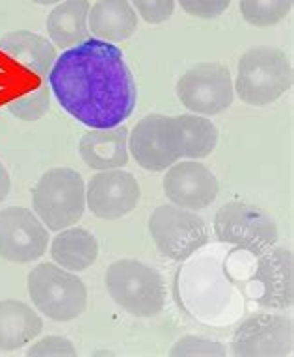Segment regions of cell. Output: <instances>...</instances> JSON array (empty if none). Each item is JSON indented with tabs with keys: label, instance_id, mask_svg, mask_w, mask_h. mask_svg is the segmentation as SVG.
Returning <instances> with one entry per match:
<instances>
[{
	"label": "cell",
	"instance_id": "cell-1",
	"mask_svg": "<svg viewBox=\"0 0 294 357\" xmlns=\"http://www.w3.org/2000/svg\"><path fill=\"white\" fill-rule=\"evenodd\" d=\"M49 88L64 110L89 128H110L131 117L136 82L122 49L89 38L61 52L49 73Z\"/></svg>",
	"mask_w": 294,
	"mask_h": 357
},
{
	"label": "cell",
	"instance_id": "cell-2",
	"mask_svg": "<svg viewBox=\"0 0 294 357\" xmlns=\"http://www.w3.org/2000/svg\"><path fill=\"white\" fill-rule=\"evenodd\" d=\"M105 284L112 300L136 318L155 317L166 303V284L159 270L136 259L112 262Z\"/></svg>",
	"mask_w": 294,
	"mask_h": 357
},
{
	"label": "cell",
	"instance_id": "cell-3",
	"mask_svg": "<svg viewBox=\"0 0 294 357\" xmlns=\"http://www.w3.org/2000/svg\"><path fill=\"white\" fill-rule=\"evenodd\" d=\"M293 84L289 56L276 47H251L240 56L233 89L250 106L276 102Z\"/></svg>",
	"mask_w": 294,
	"mask_h": 357
},
{
	"label": "cell",
	"instance_id": "cell-4",
	"mask_svg": "<svg viewBox=\"0 0 294 357\" xmlns=\"http://www.w3.org/2000/svg\"><path fill=\"white\" fill-rule=\"evenodd\" d=\"M36 216L50 231L73 227L86 211V184L71 167H52L45 172L32 192Z\"/></svg>",
	"mask_w": 294,
	"mask_h": 357
},
{
	"label": "cell",
	"instance_id": "cell-5",
	"mask_svg": "<svg viewBox=\"0 0 294 357\" xmlns=\"http://www.w3.org/2000/svg\"><path fill=\"white\" fill-rule=\"evenodd\" d=\"M28 294L39 312L54 322H69L86 311L88 290L75 273L41 262L28 273Z\"/></svg>",
	"mask_w": 294,
	"mask_h": 357
},
{
	"label": "cell",
	"instance_id": "cell-6",
	"mask_svg": "<svg viewBox=\"0 0 294 357\" xmlns=\"http://www.w3.org/2000/svg\"><path fill=\"white\" fill-rule=\"evenodd\" d=\"M214 233L220 242L233 244L253 255L274 248L279 236L274 218L246 201H229L218 208Z\"/></svg>",
	"mask_w": 294,
	"mask_h": 357
},
{
	"label": "cell",
	"instance_id": "cell-7",
	"mask_svg": "<svg viewBox=\"0 0 294 357\" xmlns=\"http://www.w3.org/2000/svg\"><path fill=\"white\" fill-rule=\"evenodd\" d=\"M149 233L162 255L186 261L209 242V227L196 211L175 205L156 206L149 218Z\"/></svg>",
	"mask_w": 294,
	"mask_h": 357
},
{
	"label": "cell",
	"instance_id": "cell-8",
	"mask_svg": "<svg viewBox=\"0 0 294 357\" xmlns=\"http://www.w3.org/2000/svg\"><path fill=\"white\" fill-rule=\"evenodd\" d=\"M181 105L200 116H216L233 105L235 89L231 73L216 61H201L190 67L177 82Z\"/></svg>",
	"mask_w": 294,
	"mask_h": 357
},
{
	"label": "cell",
	"instance_id": "cell-9",
	"mask_svg": "<svg viewBox=\"0 0 294 357\" xmlns=\"http://www.w3.org/2000/svg\"><path fill=\"white\" fill-rule=\"evenodd\" d=\"M293 320L285 314H253L235 329V357H285L293 351Z\"/></svg>",
	"mask_w": 294,
	"mask_h": 357
},
{
	"label": "cell",
	"instance_id": "cell-10",
	"mask_svg": "<svg viewBox=\"0 0 294 357\" xmlns=\"http://www.w3.org/2000/svg\"><path fill=\"white\" fill-rule=\"evenodd\" d=\"M49 244V231L36 212L22 206L0 211V257L10 262L38 261Z\"/></svg>",
	"mask_w": 294,
	"mask_h": 357
},
{
	"label": "cell",
	"instance_id": "cell-11",
	"mask_svg": "<svg viewBox=\"0 0 294 357\" xmlns=\"http://www.w3.org/2000/svg\"><path fill=\"white\" fill-rule=\"evenodd\" d=\"M140 201V184L133 173L105 169L89 178L86 186V205L101 220H119L136 208Z\"/></svg>",
	"mask_w": 294,
	"mask_h": 357
},
{
	"label": "cell",
	"instance_id": "cell-12",
	"mask_svg": "<svg viewBox=\"0 0 294 357\" xmlns=\"http://www.w3.org/2000/svg\"><path fill=\"white\" fill-rule=\"evenodd\" d=\"M162 188L175 206L201 211L216 199L220 184L209 167L196 160H184L170 166L162 181Z\"/></svg>",
	"mask_w": 294,
	"mask_h": 357
},
{
	"label": "cell",
	"instance_id": "cell-13",
	"mask_svg": "<svg viewBox=\"0 0 294 357\" xmlns=\"http://www.w3.org/2000/svg\"><path fill=\"white\" fill-rule=\"evenodd\" d=\"M162 136L175 158L200 160L216 149V125L200 114L162 117Z\"/></svg>",
	"mask_w": 294,
	"mask_h": 357
},
{
	"label": "cell",
	"instance_id": "cell-14",
	"mask_svg": "<svg viewBox=\"0 0 294 357\" xmlns=\"http://www.w3.org/2000/svg\"><path fill=\"white\" fill-rule=\"evenodd\" d=\"M253 281L261 292L257 303L268 309H291L294 301L293 253L285 248H270L259 255Z\"/></svg>",
	"mask_w": 294,
	"mask_h": 357
},
{
	"label": "cell",
	"instance_id": "cell-15",
	"mask_svg": "<svg viewBox=\"0 0 294 357\" xmlns=\"http://www.w3.org/2000/svg\"><path fill=\"white\" fill-rule=\"evenodd\" d=\"M78 151L84 164L97 172L125 167L128 162V128L123 123L110 128H91L80 138Z\"/></svg>",
	"mask_w": 294,
	"mask_h": 357
},
{
	"label": "cell",
	"instance_id": "cell-16",
	"mask_svg": "<svg viewBox=\"0 0 294 357\" xmlns=\"http://www.w3.org/2000/svg\"><path fill=\"white\" fill-rule=\"evenodd\" d=\"M0 54H4L11 63H15L22 71L32 73L36 77H49L50 69L56 61L54 45L47 41L43 36L15 30L0 38Z\"/></svg>",
	"mask_w": 294,
	"mask_h": 357
},
{
	"label": "cell",
	"instance_id": "cell-17",
	"mask_svg": "<svg viewBox=\"0 0 294 357\" xmlns=\"http://www.w3.org/2000/svg\"><path fill=\"white\" fill-rule=\"evenodd\" d=\"M162 117L161 114H149L128 132V153L136 164L149 172H164L177 162L162 136Z\"/></svg>",
	"mask_w": 294,
	"mask_h": 357
},
{
	"label": "cell",
	"instance_id": "cell-18",
	"mask_svg": "<svg viewBox=\"0 0 294 357\" xmlns=\"http://www.w3.org/2000/svg\"><path fill=\"white\" fill-rule=\"evenodd\" d=\"M138 28V15L128 0H97L88 13V30L95 39L117 43Z\"/></svg>",
	"mask_w": 294,
	"mask_h": 357
},
{
	"label": "cell",
	"instance_id": "cell-19",
	"mask_svg": "<svg viewBox=\"0 0 294 357\" xmlns=\"http://www.w3.org/2000/svg\"><path fill=\"white\" fill-rule=\"evenodd\" d=\"M43 331V320L19 300L0 301V350H19Z\"/></svg>",
	"mask_w": 294,
	"mask_h": 357
},
{
	"label": "cell",
	"instance_id": "cell-20",
	"mask_svg": "<svg viewBox=\"0 0 294 357\" xmlns=\"http://www.w3.org/2000/svg\"><path fill=\"white\" fill-rule=\"evenodd\" d=\"M88 0H64L47 17V32L52 43L71 49L91 38L88 30Z\"/></svg>",
	"mask_w": 294,
	"mask_h": 357
},
{
	"label": "cell",
	"instance_id": "cell-21",
	"mask_svg": "<svg viewBox=\"0 0 294 357\" xmlns=\"http://www.w3.org/2000/svg\"><path fill=\"white\" fill-rule=\"evenodd\" d=\"M50 255L58 266L66 268L69 272H82L97 261L99 242L86 229H61L52 240Z\"/></svg>",
	"mask_w": 294,
	"mask_h": 357
},
{
	"label": "cell",
	"instance_id": "cell-22",
	"mask_svg": "<svg viewBox=\"0 0 294 357\" xmlns=\"http://www.w3.org/2000/svg\"><path fill=\"white\" fill-rule=\"evenodd\" d=\"M294 0H240V13L257 28L274 26L289 15Z\"/></svg>",
	"mask_w": 294,
	"mask_h": 357
},
{
	"label": "cell",
	"instance_id": "cell-23",
	"mask_svg": "<svg viewBox=\"0 0 294 357\" xmlns=\"http://www.w3.org/2000/svg\"><path fill=\"white\" fill-rule=\"evenodd\" d=\"M8 110L22 121H38L50 108V88L47 84H39L36 89L24 91L8 100Z\"/></svg>",
	"mask_w": 294,
	"mask_h": 357
},
{
	"label": "cell",
	"instance_id": "cell-24",
	"mask_svg": "<svg viewBox=\"0 0 294 357\" xmlns=\"http://www.w3.org/2000/svg\"><path fill=\"white\" fill-rule=\"evenodd\" d=\"M226 354H228V350L222 342L200 337V335H184L170 350L172 357H223Z\"/></svg>",
	"mask_w": 294,
	"mask_h": 357
},
{
	"label": "cell",
	"instance_id": "cell-25",
	"mask_svg": "<svg viewBox=\"0 0 294 357\" xmlns=\"http://www.w3.org/2000/svg\"><path fill=\"white\" fill-rule=\"evenodd\" d=\"M138 15L149 24L166 22L173 15L175 0H133Z\"/></svg>",
	"mask_w": 294,
	"mask_h": 357
},
{
	"label": "cell",
	"instance_id": "cell-26",
	"mask_svg": "<svg viewBox=\"0 0 294 357\" xmlns=\"http://www.w3.org/2000/svg\"><path fill=\"white\" fill-rule=\"evenodd\" d=\"M28 357L36 356H77V348L73 342L66 337H58V335H49L45 339L38 340L36 344L30 346L27 350Z\"/></svg>",
	"mask_w": 294,
	"mask_h": 357
},
{
	"label": "cell",
	"instance_id": "cell-27",
	"mask_svg": "<svg viewBox=\"0 0 294 357\" xmlns=\"http://www.w3.org/2000/svg\"><path fill=\"white\" fill-rule=\"evenodd\" d=\"M179 4L192 17L216 19L226 13V10L231 6V0H179Z\"/></svg>",
	"mask_w": 294,
	"mask_h": 357
},
{
	"label": "cell",
	"instance_id": "cell-28",
	"mask_svg": "<svg viewBox=\"0 0 294 357\" xmlns=\"http://www.w3.org/2000/svg\"><path fill=\"white\" fill-rule=\"evenodd\" d=\"M11 188V181H10V173L4 167V164L0 162V203L8 197Z\"/></svg>",
	"mask_w": 294,
	"mask_h": 357
},
{
	"label": "cell",
	"instance_id": "cell-29",
	"mask_svg": "<svg viewBox=\"0 0 294 357\" xmlns=\"http://www.w3.org/2000/svg\"><path fill=\"white\" fill-rule=\"evenodd\" d=\"M36 4H41V6H47V4H56V2H60V0H32Z\"/></svg>",
	"mask_w": 294,
	"mask_h": 357
},
{
	"label": "cell",
	"instance_id": "cell-30",
	"mask_svg": "<svg viewBox=\"0 0 294 357\" xmlns=\"http://www.w3.org/2000/svg\"><path fill=\"white\" fill-rule=\"evenodd\" d=\"M0 89H2V82H0Z\"/></svg>",
	"mask_w": 294,
	"mask_h": 357
}]
</instances>
